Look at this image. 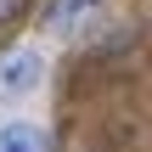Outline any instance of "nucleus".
<instances>
[{"instance_id":"nucleus-2","label":"nucleus","mask_w":152,"mask_h":152,"mask_svg":"<svg viewBox=\"0 0 152 152\" xmlns=\"http://www.w3.org/2000/svg\"><path fill=\"white\" fill-rule=\"evenodd\" d=\"M0 152H45V130L28 118H0Z\"/></svg>"},{"instance_id":"nucleus-1","label":"nucleus","mask_w":152,"mask_h":152,"mask_svg":"<svg viewBox=\"0 0 152 152\" xmlns=\"http://www.w3.org/2000/svg\"><path fill=\"white\" fill-rule=\"evenodd\" d=\"M39 73H45V62H39V51H6L0 56V102H17V96H28L34 85H39Z\"/></svg>"},{"instance_id":"nucleus-4","label":"nucleus","mask_w":152,"mask_h":152,"mask_svg":"<svg viewBox=\"0 0 152 152\" xmlns=\"http://www.w3.org/2000/svg\"><path fill=\"white\" fill-rule=\"evenodd\" d=\"M23 11H28V0H0V28H11Z\"/></svg>"},{"instance_id":"nucleus-3","label":"nucleus","mask_w":152,"mask_h":152,"mask_svg":"<svg viewBox=\"0 0 152 152\" xmlns=\"http://www.w3.org/2000/svg\"><path fill=\"white\" fill-rule=\"evenodd\" d=\"M96 0H51L45 6V34H56V28H73L85 11H90Z\"/></svg>"}]
</instances>
